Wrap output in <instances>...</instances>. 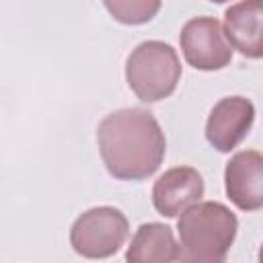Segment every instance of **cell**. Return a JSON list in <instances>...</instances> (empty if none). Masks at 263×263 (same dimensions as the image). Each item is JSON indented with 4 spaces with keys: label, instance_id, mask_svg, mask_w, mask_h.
I'll list each match as a JSON object with an SVG mask.
<instances>
[{
    "label": "cell",
    "instance_id": "cell-5",
    "mask_svg": "<svg viewBox=\"0 0 263 263\" xmlns=\"http://www.w3.org/2000/svg\"><path fill=\"white\" fill-rule=\"evenodd\" d=\"M185 62L201 72L222 70L232 60V45L228 43L222 25L214 16L189 18L179 35Z\"/></svg>",
    "mask_w": 263,
    "mask_h": 263
},
{
    "label": "cell",
    "instance_id": "cell-10",
    "mask_svg": "<svg viewBox=\"0 0 263 263\" xmlns=\"http://www.w3.org/2000/svg\"><path fill=\"white\" fill-rule=\"evenodd\" d=\"M179 259V242L175 240L173 228L160 222L142 224L125 253L129 263H168Z\"/></svg>",
    "mask_w": 263,
    "mask_h": 263
},
{
    "label": "cell",
    "instance_id": "cell-1",
    "mask_svg": "<svg viewBox=\"0 0 263 263\" xmlns=\"http://www.w3.org/2000/svg\"><path fill=\"white\" fill-rule=\"evenodd\" d=\"M97 144L107 173L117 181L152 177L166 154V138L158 119L142 107H123L103 117Z\"/></svg>",
    "mask_w": 263,
    "mask_h": 263
},
{
    "label": "cell",
    "instance_id": "cell-8",
    "mask_svg": "<svg viewBox=\"0 0 263 263\" xmlns=\"http://www.w3.org/2000/svg\"><path fill=\"white\" fill-rule=\"evenodd\" d=\"M203 177L193 166H173L164 171L152 187V205L164 218H177L183 210L203 197Z\"/></svg>",
    "mask_w": 263,
    "mask_h": 263
},
{
    "label": "cell",
    "instance_id": "cell-4",
    "mask_svg": "<svg viewBox=\"0 0 263 263\" xmlns=\"http://www.w3.org/2000/svg\"><path fill=\"white\" fill-rule=\"evenodd\" d=\"M129 234L125 214L113 205H97L82 212L70 228V247L86 259L113 257Z\"/></svg>",
    "mask_w": 263,
    "mask_h": 263
},
{
    "label": "cell",
    "instance_id": "cell-2",
    "mask_svg": "<svg viewBox=\"0 0 263 263\" xmlns=\"http://www.w3.org/2000/svg\"><path fill=\"white\" fill-rule=\"evenodd\" d=\"M177 230L181 261L222 263L236 238L238 220L220 201H195L181 212Z\"/></svg>",
    "mask_w": 263,
    "mask_h": 263
},
{
    "label": "cell",
    "instance_id": "cell-7",
    "mask_svg": "<svg viewBox=\"0 0 263 263\" xmlns=\"http://www.w3.org/2000/svg\"><path fill=\"white\" fill-rule=\"evenodd\" d=\"M228 199L242 212L263 208V156L259 150L236 152L224 168Z\"/></svg>",
    "mask_w": 263,
    "mask_h": 263
},
{
    "label": "cell",
    "instance_id": "cell-12",
    "mask_svg": "<svg viewBox=\"0 0 263 263\" xmlns=\"http://www.w3.org/2000/svg\"><path fill=\"white\" fill-rule=\"evenodd\" d=\"M210 2H214V4H224V2H230V0H210Z\"/></svg>",
    "mask_w": 263,
    "mask_h": 263
},
{
    "label": "cell",
    "instance_id": "cell-3",
    "mask_svg": "<svg viewBox=\"0 0 263 263\" xmlns=\"http://www.w3.org/2000/svg\"><path fill=\"white\" fill-rule=\"evenodd\" d=\"M125 80L142 103L171 97L181 80V62L173 45L148 39L138 43L125 60Z\"/></svg>",
    "mask_w": 263,
    "mask_h": 263
},
{
    "label": "cell",
    "instance_id": "cell-9",
    "mask_svg": "<svg viewBox=\"0 0 263 263\" xmlns=\"http://www.w3.org/2000/svg\"><path fill=\"white\" fill-rule=\"evenodd\" d=\"M261 21H263V0H240L226 8L224 12V35L232 49H238L249 60H259L263 55L261 41Z\"/></svg>",
    "mask_w": 263,
    "mask_h": 263
},
{
    "label": "cell",
    "instance_id": "cell-6",
    "mask_svg": "<svg viewBox=\"0 0 263 263\" xmlns=\"http://www.w3.org/2000/svg\"><path fill=\"white\" fill-rule=\"evenodd\" d=\"M255 123V105L247 97L220 99L205 121V140L218 152H232Z\"/></svg>",
    "mask_w": 263,
    "mask_h": 263
},
{
    "label": "cell",
    "instance_id": "cell-11",
    "mask_svg": "<svg viewBox=\"0 0 263 263\" xmlns=\"http://www.w3.org/2000/svg\"><path fill=\"white\" fill-rule=\"evenodd\" d=\"M107 12L121 25H144L150 23L160 6L162 0H103Z\"/></svg>",
    "mask_w": 263,
    "mask_h": 263
}]
</instances>
